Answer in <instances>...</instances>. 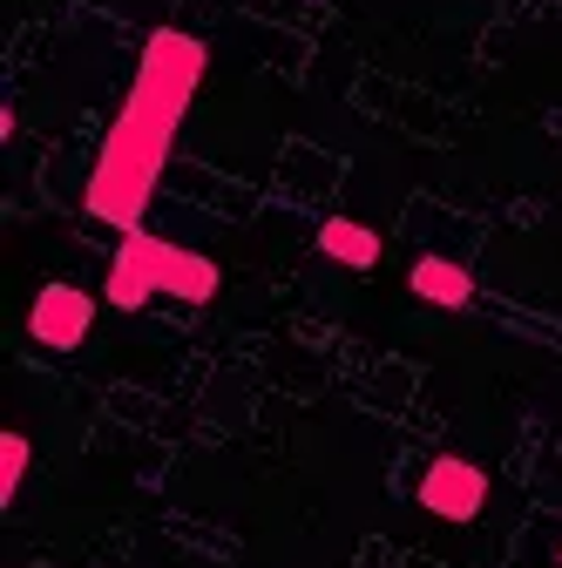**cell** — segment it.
<instances>
[{
    "label": "cell",
    "mask_w": 562,
    "mask_h": 568,
    "mask_svg": "<svg viewBox=\"0 0 562 568\" xmlns=\"http://www.w3.org/2000/svg\"><path fill=\"white\" fill-rule=\"evenodd\" d=\"M420 508L434 521H474L488 508V474L461 454H441L428 474H420Z\"/></svg>",
    "instance_id": "277c9868"
},
{
    "label": "cell",
    "mask_w": 562,
    "mask_h": 568,
    "mask_svg": "<svg viewBox=\"0 0 562 568\" xmlns=\"http://www.w3.org/2000/svg\"><path fill=\"white\" fill-rule=\"evenodd\" d=\"M407 284H413L420 305H441V312H468V305H474V277H468V264H454V257H413Z\"/></svg>",
    "instance_id": "8992f818"
},
{
    "label": "cell",
    "mask_w": 562,
    "mask_h": 568,
    "mask_svg": "<svg viewBox=\"0 0 562 568\" xmlns=\"http://www.w3.org/2000/svg\"><path fill=\"white\" fill-rule=\"evenodd\" d=\"M157 292L177 298V305H210V298H218V264H210L203 251L163 244V237H150V231H122V251H116V264H109L102 305L143 312Z\"/></svg>",
    "instance_id": "7a4b0ae2"
},
{
    "label": "cell",
    "mask_w": 562,
    "mask_h": 568,
    "mask_svg": "<svg viewBox=\"0 0 562 568\" xmlns=\"http://www.w3.org/2000/svg\"><path fill=\"white\" fill-rule=\"evenodd\" d=\"M319 251H325L332 264H345V271H373V264H380V231H367V224H353V217H325V224H319Z\"/></svg>",
    "instance_id": "52a82bcc"
},
{
    "label": "cell",
    "mask_w": 562,
    "mask_h": 568,
    "mask_svg": "<svg viewBox=\"0 0 562 568\" xmlns=\"http://www.w3.org/2000/svg\"><path fill=\"white\" fill-rule=\"evenodd\" d=\"M203 68H210V48H203L197 34L163 28V34H150L143 61H136V89H129V102H136V109H150L157 122L177 129V122L190 115L197 89H203Z\"/></svg>",
    "instance_id": "3957f363"
},
{
    "label": "cell",
    "mask_w": 562,
    "mask_h": 568,
    "mask_svg": "<svg viewBox=\"0 0 562 568\" xmlns=\"http://www.w3.org/2000/svg\"><path fill=\"white\" fill-rule=\"evenodd\" d=\"M170 135H177L170 122H157L150 109L122 102V115L102 135V156L89 170V217L96 224L143 231L150 203H157V183H163V163H170Z\"/></svg>",
    "instance_id": "6da1fadb"
},
{
    "label": "cell",
    "mask_w": 562,
    "mask_h": 568,
    "mask_svg": "<svg viewBox=\"0 0 562 568\" xmlns=\"http://www.w3.org/2000/svg\"><path fill=\"white\" fill-rule=\"evenodd\" d=\"M555 561H562V555H555Z\"/></svg>",
    "instance_id": "9c48e42d"
},
{
    "label": "cell",
    "mask_w": 562,
    "mask_h": 568,
    "mask_svg": "<svg viewBox=\"0 0 562 568\" xmlns=\"http://www.w3.org/2000/svg\"><path fill=\"white\" fill-rule=\"evenodd\" d=\"M89 325H96V298L76 292V284H41L34 305H28V332L48 352H76L89 338Z\"/></svg>",
    "instance_id": "5b68a950"
},
{
    "label": "cell",
    "mask_w": 562,
    "mask_h": 568,
    "mask_svg": "<svg viewBox=\"0 0 562 568\" xmlns=\"http://www.w3.org/2000/svg\"><path fill=\"white\" fill-rule=\"evenodd\" d=\"M28 467H34V440L8 426V434H0V508H14V494H21Z\"/></svg>",
    "instance_id": "ba28073f"
}]
</instances>
